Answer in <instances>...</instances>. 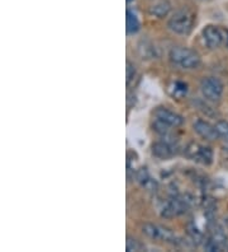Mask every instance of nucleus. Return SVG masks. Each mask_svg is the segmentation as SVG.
<instances>
[{
  "mask_svg": "<svg viewBox=\"0 0 228 252\" xmlns=\"http://www.w3.org/2000/svg\"><path fill=\"white\" fill-rule=\"evenodd\" d=\"M169 59L171 64L180 69L185 70H193L201 65V56L195 53L194 50L186 49V47H173L169 53Z\"/></svg>",
  "mask_w": 228,
  "mask_h": 252,
  "instance_id": "nucleus-1",
  "label": "nucleus"
},
{
  "mask_svg": "<svg viewBox=\"0 0 228 252\" xmlns=\"http://www.w3.org/2000/svg\"><path fill=\"white\" fill-rule=\"evenodd\" d=\"M195 22V14L189 9H180L173 14L169 22L167 27L169 30L177 34H188L193 30Z\"/></svg>",
  "mask_w": 228,
  "mask_h": 252,
  "instance_id": "nucleus-2",
  "label": "nucleus"
},
{
  "mask_svg": "<svg viewBox=\"0 0 228 252\" xmlns=\"http://www.w3.org/2000/svg\"><path fill=\"white\" fill-rule=\"evenodd\" d=\"M193 200L188 195H179V196H174L169 199L164 204L161 209V216L164 218H174V217H179L186 212V210L192 206Z\"/></svg>",
  "mask_w": 228,
  "mask_h": 252,
  "instance_id": "nucleus-3",
  "label": "nucleus"
},
{
  "mask_svg": "<svg viewBox=\"0 0 228 252\" xmlns=\"http://www.w3.org/2000/svg\"><path fill=\"white\" fill-rule=\"evenodd\" d=\"M143 234L153 241H161L165 243H170V245H177L179 240H177V234L174 233L171 229L164 227L160 224H153V223H145L142 225Z\"/></svg>",
  "mask_w": 228,
  "mask_h": 252,
  "instance_id": "nucleus-4",
  "label": "nucleus"
},
{
  "mask_svg": "<svg viewBox=\"0 0 228 252\" xmlns=\"http://www.w3.org/2000/svg\"><path fill=\"white\" fill-rule=\"evenodd\" d=\"M201 92L205 101L218 102L222 98L223 83L216 77H207L201 82Z\"/></svg>",
  "mask_w": 228,
  "mask_h": 252,
  "instance_id": "nucleus-5",
  "label": "nucleus"
},
{
  "mask_svg": "<svg viewBox=\"0 0 228 252\" xmlns=\"http://www.w3.org/2000/svg\"><path fill=\"white\" fill-rule=\"evenodd\" d=\"M185 154L189 159H193L197 163L205 164V166H208V164L213 162L212 148L198 144V143H190L186 147Z\"/></svg>",
  "mask_w": 228,
  "mask_h": 252,
  "instance_id": "nucleus-6",
  "label": "nucleus"
},
{
  "mask_svg": "<svg viewBox=\"0 0 228 252\" xmlns=\"http://www.w3.org/2000/svg\"><path fill=\"white\" fill-rule=\"evenodd\" d=\"M226 31L221 30L217 26H207L203 30V40L204 43L209 49H218L225 42Z\"/></svg>",
  "mask_w": 228,
  "mask_h": 252,
  "instance_id": "nucleus-7",
  "label": "nucleus"
},
{
  "mask_svg": "<svg viewBox=\"0 0 228 252\" xmlns=\"http://www.w3.org/2000/svg\"><path fill=\"white\" fill-rule=\"evenodd\" d=\"M151 152L152 156L158 159H170L177 154V149L175 143L171 140H160L152 144Z\"/></svg>",
  "mask_w": 228,
  "mask_h": 252,
  "instance_id": "nucleus-8",
  "label": "nucleus"
},
{
  "mask_svg": "<svg viewBox=\"0 0 228 252\" xmlns=\"http://www.w3.org/2000/svg\"><path fill=\"white\" fill-rule=\"evenodd\" d=\"M153 116H155V119L162 121V123L171 126V127H179L184 123V119H182L181 115L177 114V112H174V111L169 110V108L164 107V106L155 108Z\"/></svg>",
  "mask_w": 228,
  "mask_h": 252,
  "instance_id": "nucleus-9",
  "label": "nucleus"
},
{
  "mask_svg": "<svg viewBox=\"0 0 228 252\" xmlns=\"http://www.w3.org/2000/svg\"><path fill=\"white\" fill-rule=\"evenodd\" d=\"M193 127H194V131L197 132L198 135L202 136V138L205 139V140L213 142V140L219 139L218 134H217L216 126L212 125V124L208 123V121L198 119V120H195L194 124H193Z\"/></svg>",
  "mask_w": 228,
  "mask_h": 252,
  "instance_id": "nucleus-10",
  "label": "nucleus"
},
{
  "mask_svg": "<svg viewBox=\"0 0 228 252\" xmlns=\"http://www.w3.org/2000/svg\"><path fill=\"white\" fill-rule=\"evenodd\" d=\"M226 246H227V236L222 229H217L213 232L204 245L208 251H222L226 249Z\"/></svg>",
  "mask_w": 228,
  "mask_h": 252,
  "instance_id": "nucleus-11",
  "label": "nucleus"
},
{
  "mask_svg": "<svg viewBox=\"0 0 228 252\" xmlns=\"http://www.w3.org/2000/svg\"><path fill=\"white\" fill-rule=\"evenodd\" d=\"M170 9L171 5L167 0H158L157 3H155L151 6L150 13L153 17H157V18H165L170 13Z\"/></svg>",
  "mask_w": 228,
  "mask_h": 252,
  "instance_id": "nucleus-12",
  "label": "nucleus"
},
{
  "mask_svg": "<svg viewBox=\"0 0 228 252\" xmlns=\"http://www.w3.org/2000/svg\"><path fill=\"white\" fill-rule=\"evenodd\" d=\"M188 91V84L181 82V80H175V82H173V83L170 84V87H169V92H170L171 97L177 99H181L184 98V97H186Z\"/></svg>",
  "mask_w": 228,
  "mask_h": 252,
  "instance_id": "nucleus-13",
  "label": "nucleus"
},
{
  "mask_svg": "<svg viewBox=\"0 0 228 252\" xmlns=\"http://www.w3.org/2000/svg\"><path fill=\"white\" fill-rule=\"evenodd\" d=\"M141 27L140 19L134 14L132 10H127V33L128 34H134L138 32Z\"/></svg>",
  "mask_w": 228,
  "mask_h": 252,
  "instance_id": "nucleus-14",
  "label": "nucleus"
},
{
  "mask_svg": "<svg viewBox=\"0 0 228 252\" xmlns=\"http://www.w3.org/2000/svg\"><path fill=\"white\" fill-rule=\"evenodd\" d=\"M126 250L128 252H140L143 251V250H146V247H145V245L141 241L137 240V238L128 236L127 241H126Z\"/></svg>",
  "mask_w": 228,
  "mask_h": 252,
  "instance_id": "nucleus-15",
  "label": "nucleus"
},
{
  "mask_svg": "<svg viewBox=\"0 0 228 252\" xmlns=\"http://www.w3.org/2000/svg\"><path fill=\"white\" fill-rule=\"evenodd\" d=\"M214 126H216L218 138L228 140V121H218Z\"/></svg>",
  "mask_w": 228,
  "mask_h": 252,
  "instance_id": "nucleus-16",
  "label": "nucleus"
},
{
  "mask_svg": "<svg viewBox=\"0 0 228 252\" xmlns=\"http://www.w3.org/2000/svg\"><path fill=\"white\" fill-rule=\"evenodd\" d=\"M136 77V68L132 63L127 62V84L131 83V80Z\"/></svg>",
  "mask_w": 228,
  "mask_h": 252,
  "instance_id": "nucleus-17",
  "label": "nucleus"
},
{
  "mask_svg": "<svg viewBox=\"0 0 228 252\" xmlns=\"http://www.w3.org/2000/svg\"><path fill=\"white\" fill-rule=\"evenodd\" d=\"M225 43L228 46V31H226V37H225Z\"/></svg>",
  "mask_w": 228,
  "mask_h": 252,
  "instance_id": "nucleus-18",
  "label": "nucleus"
},
{
  "mask_svg": "<svg viewBox=\"0 0 228 252\" xmlns=\"http://www.w3.org/2000/svg\"><path fill=\"white\" fill-rule=\"evenodd\" d=\"M203 1H208V0H203Z\"/></svg>",
  "mask_w": 228,
  "mask_h": 252,
  "instance_id": "nucleus-19",
  "label": "nucleus"
}]
</instances>
